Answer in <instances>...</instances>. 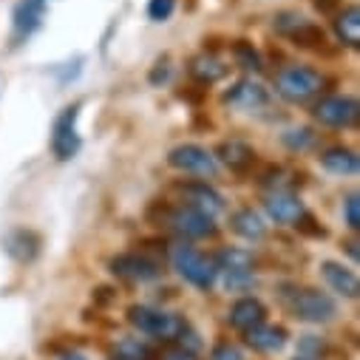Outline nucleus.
Listing matches in <instances>:
<instances>
[{
    "instance_id": "1",
    "label": "nucleus",
    "mask_w": 360,
    "mask_h": 360,
    "mask_svg": "<svg viewBox=\"0 0 360 360\" xmlns=\"http://www.w3.org/2000/svg\"><path fill=\"white\" fill-rule=\"evenodd\" d=\"M321 88H323V77L307 65H290L276 77L278 97H284L292 105H304V103L315 100L321 94Z\"/></svg>"
},
{
    "instance_id": "2",
    "label": "nucleus",
    "mask_w": 360,
    "mask_h": 360,
    "mask_svg": "<svg viewBox=\"0 0 360 360\" xmlns=\"http://www.w3.org/2000/svg\"><path fill=\"white\" fill-rule=\"evenodd\" d=\"M170 261H173V269L182 276L188 284H193L196 290H210L216 284V264L210 258H205L196 247L191 244H176L170 250Z\"/></svg>"
},
{
    "instance_id": "3",
    "label": "nucleus",
    "mask_w": 360,
    "mask_h": 360,
    "mask_svg": "<svg viewBox=\"0 0 360 360\" xmlns=\"http://www.w3.org/2000/svg\"><path fill=\"white\" fill-rule=\"evenodd\" d=\"M128 321L142 335H150V338H159V340H173V338H179V332L185 329L182 318H176L170 312H162V309H150V307L128 309Z\"/></svg>"
},
{
    "instance_id": "4",
    "label": "nucleus",
    "mask_w": 360,
    "mask_h": 360,
    "mask_svg": "<svg viewBox=\"0 0 360 360\" xmlns=\"http://www.w3.org/2000/svg\"><path fill=\"white\" fill-rule=\"evenodd\" d=\"M290 309L295 318L309 321V323H326L338 315L335 301L321 290H295L290 298Z\"/></svg>"
},
{
    "instance_id": "5",
    "label": "nucleus",
    "mask_w": 360,
    "mask_h": 360,
    "mask_svg": "<svg viewBox=\"0 0 360 360\" xmlns=\"http://www.w3.org/2000/svg\"><path fill=\"white\" fill-rule=\"evenodd\" d=\"M167 165L182 170V173H193V176H216L219 165L216 156L202 148V145H179L167 153Z\"/></svg>"
},
{
    "instance_id": "6",
    "label": "nucleus",
    "mask_w": 360,
    "mask_h": 360,
    "mask_svg": "<svg viewBox=\"0 0 360 360\" xmlns=\"http://www.w3.org/2000/svg\"><path fill=\"white\" fill-rule=\"evenodd\" d=\"M77 114L79 105L63 108V114L54 120V134H51V150L60 162H68L79 150V134H77Z\"/></svg>"
},
{
    "instance_id": "7",
    "label": "nucleus",
    "mask_w": 360,
    "mask_h": 360,
    "mask_svg": "<svg viewBox=\"0 0 360 360\" xmlns=\"http://www.w3.org/2000/svg\"><path fill=\"white\" fill-rule=\"evenodd\" d=\"M357 100L352 97H323L315 105V120L326 128H352L357 122Z\"/></svg>"
},
{
    "instance_id": "8",
    "label": "nucleus",
    "mask_w": 360,
    "mask_h": 360,
    "mask_svg": "<svg viewBox=\"0 0 360 360\" xmlns=\"http://www.w3.org/2000/svg\"><path fill=\"white\" fill-rule=\"evenodd\" d=\"M167 224L182 236V238H210L216 236V224L210 216H205L202 210H193V207H179L167 216Z\"/></svg>"
},
{
    "instance_id": "9",
    "label": "nucleus",
    "mask_w": 360,
    "mask_h": 360,
    "mask_svg": "<svg viewBox=\"0 0 360 360\" xmlns=\"http://www.w3.org/2000/svg\"><path fill=\"white\" fill-rule=\"evenodd\" d=\"M111 273L125 278V281H153L159 278V264L142 252H122L111 261Z\"/></svg>"
},
{
    "instance_id": "10",
    "label": "nucleus",
    "mask_w": 360,
    "mask_h": 360,
    "mask_svg": "<svg viewBox=\"0 0 360 360\" xmlns=\"http://www.w3.org/2000/svg\"><path fill=\"white\" fill-rule=\"evenodd\" d=\"M264 207H266L269 219H273L276 224H295L307 213L304 202L295 193H287V191H276L273 196H266Z\"/></svg>"
},
{
    "instance_id": "11",
    "label": "nucleus",
    "mask_w": 360,
    "mask_h": 360,
    "mask_svg": "<svg viewBox=\"0 0 360 360\" xmlns=\"http://www.w3.org/2000/svg\"><path fill=\"white\" fill-rule=\"evenodd\" d=\"M43 15H46V0H20L18 9H15V34L12 40L15 43H23L40 23H43Z\"/></svg>"
},
{
    "instance_id": "12",
    "label": "nucleus",
    "mask_w": 360,
    "mask_h": 360,
    "mask_svg": "<svg viewBox=\"0 0 360 360\" xmlns=\"http://www.w3.org/2000/svg\"><path fill=\"white\" fill-rule=\"evenodd\" d=\"M182 193H185L188 207L202 210V213L210 216V219L219 216V213L224 210V199H221V193H216L207 182H191V185L182 188Z\"/></svg>"
},
{
    "instance_id": "13",
    "label": "nucleus",
    "mask_w": 360,
    "mask_h": 360,
    "mask_svg": "<svg viewBox=\"0 0 360 360\" xmlns=\"http://www.w3.org/2000/svg\"><path fill=\"white\" fill-rule=\"evenodd\" d=\"M4 250H6L15 261L29 264V261H34L37 252H40V236L32 233V230H23V227H20V230H12V233L4 236Z\"/></svg>"
},
{
    "instance_id": "14",
    "label": "nucleus",
    "mask_w": 360,
    "mask_h": 360,
    "mask_svg": "<svg viewBox=\"0 0 360 360\" xmlns=\"http://www.w3.org/2000/svg\"><path fill=\"white\" fill-rule=\"evenodd\" d=\"M321 273H323L326 284H329L338 295H343V298H357L360 281H357V276L352 273V269H346V266H340V264H335V261H323V264H321Z\"/></svg>"
},
{
    "instance_id": "15",
    "label": "nucleus",
    "mask_w": 360,
    "mask_h": 360,
    "mask_svg": "<svg viewBox=\"0 0 360 360\" xmlns=\"http://www.w3.org/2000/svg\"><path fill=\"white\" fill-rule=\"evenodd\" d=\"M264 321H266V309H264V304L255 301V298H241V301H236L233 309H230V323H233L238 332H250V329L261 326Z\"/></svg>"
},
{
    "instance_id": "16",
    "label": "nucleus",
    "mask_w": 360,
    "mask_h": 360,
    "mask_svg": "<svg viewBox=\"0 0 360 360\" xmlns=\"http://www.w3.org/2000/svg\"><path fill=\"white\" fill-rule=\"evenodd\" d=\"M230 105H236V108H244V111H255V108H261V105H266V91L258 85V82H252V79H241V82H236V88H230V94L224 97Z\"/></svg>"
},
{
    "instance_id": "17",
    "label": "nucleus",
    "mask_w": 360,
    "mask_h": 360,
    "mask_svg": "<svg viewBox=\"0 0 360 360\" xmlns=\"http://www.w3.org/2000/svg\"><path fill=\"white\" fill-rule=\"evenodd\" d=\"M219 159L233 170V173H247L255 162V150L241 142V139H227L219 145Z\"/></svg>"
},
{
    "instance_id": "18",
    "label": "nucleus",
    "mask_w": 360,
    "mask_h": 360,
    "mask_svg": "<svg viewBox=\"0 0 360 360\" xmlns=\"http://www.w3.org/2000/svg\"><path fill=\"white\" fill-rule=\"evenodd\" d=\"M247 335V343L255 349V352H278L284 343H287V332L281 326H269V323H261Z\"/></svg>"
},
{
    "instance_id": "19",
    "label": "nucleus",
    "mask_w": 360,
    "mask_h": 360,
    "mask_svg": "<svg viewBox=\"0 0 360 360\" xmlns=\"http://www.w3.org/2000/svg\"><path fill=\"white\" fill-rule=\"evenodd\" d=\"M335 32L340 37V43L357 49L360 46V9L357 6H349L343 12L335 15Z\"/></svg>"
},
{
    "instance_id": "20",
    "label": "nucleus",
    "mask_w": 360,
    "mask_h": 360,
    "mask_svg": "<svg viewBox=\"0 0 360 360\" xmlns=\"http://www.w3.org/2000/svg\"><path fill=\"white\" fill-rule=\"evenodd\" d=\"M230 224H233V230H236L241 238H247V241H261V238L266 236L264 219H261L255 210H250V207L233 213V221H230Z\"/></svg>"
},
{
    "instance_id": "21",
    "label": "nucleus",
    "mask_w": 360,
    "mask_h": 360,
    "mask_svg": "<svg viewBox=\"0 0 360 360\" xmlns=\"http://www.w3.org/2000/svg\"><path fill=\"white\" fill-rule=\"evenodd\" d=\"M321 165L329 170V173H338V176H352L357 173V156L354 150L349 148H329L321 153Z\"/></svg>"
},
{
    "instance_id": "22",
    "label": "nucleus",
    "mask_w": 360,
    "mask_h": 360,
    "mask_svg": "<svg viewBox=\"0 0 360 360\" xmlns=\"http://www.w3.org/2000/svg\"><path fill=\"white\" fill-rule=\"evenodd\" d=\"M191 74H193L199 82L210 85V82H219V79L227 74V65H224L221 60L210 57V54H202V57H196V60L191 63Z\"/></svg>"
},
{
    "instance_id": "23",
    "label": "nucleus",
    "mask_w": 360,
    "mask_h": 360,
    "mask_svg": "<svg viewBox=\"0 0 360 360\" xmlns=\"http://www.w3.org/2000/svg\"><path fill=\"white\" fill-rule=\"evenodd\" d=\"M213 264H216V273H224V269H250V273H255L252 269L255 261L247 250H224L219 255V261H213Z\"/></svg>"
},
{
    "instance_id": "24",
    "label": "nucleus",
    "mask_w": 360,
    "mask_h": 360,
    "mask_svg": "<svg viewBox=\"0 0 360 360\" xmlns=\"http://www.w3.org/2000/svg\"><path fill=\"white\" fill-rule=\"evenodd\" d=\"M117 357L120 360H150V349L139 340V338H122L117 343Z\"/></svg>"
},
{
    "instance_id": "25",
    "label": "nucleus",
    "mask_w": 360,
    "mask_h": 360,
    "mask_svg": "<svg viewBox=\"0 0 360 360\" xmlns=\"http://www.w3.org/2000/svg\"><path fill=\"white\" fill-rule=\"evenodd\" d=\"M221 281L230 292H244L255 284V273H250V269H224L221 273Z\"/></svg>"
},
{
    "instance_id": "26",
    "label": "nucleus",
    "mask_w": 360,
    "mask_h": 360,
    "mask_svg": "<svg viewBox=\"0 0 360 360\" xmlns=\"http://www.w3.org/2000/svg\"><path fill=\"white\" fill-rule=\"evenodd\" d=\"M233 54H236L238 65H244V68H250V71H261V68H264L258 51H255L250 43H244V40H238V43L233 46Z\"/></svg>"
},
{
    "instance_id": "27",
    "label": "nucleus",
    "mask_w": 360,
    "mask_h": 360,
    "mask_svg": "<svg viewBox=\"0 0 360 360\" xmlns=\"http://www.w3.org/2000/svg\"><path fill=\"white\" fill-rule=\"evenodd\" d=\"M281 139H284V145H287L290 150H307V148L315 145V134H312L309 128H292V131H287Z\"/></svg>"
},
{
    "instance_id": "28",
    "label": "nucleus",
    "mask_w": 360,
    "mask_h": 360,
    "mask_svg": "<svg viewBox=\"0 0 360 360\" xmlns=\"http://www.w3.org/2000/svg\"><path fill=\"white\" fill-rule=\"evenodd\" d=\"M290 40H295L298 46H323V32L307 20L301 29H295V32L290 34Z\"/></svg>"
},
{
    "instance_id": "29",
    "label": "nucleus",
    "mask_w": 360,
    "mask_h": 360,
    "mask_svg": "<svg viewBox=\"0 0 360 360\" xmlns=\"http://www.w3.org/2000/svg\"><path fill=\"white\" fill-rule=\"evenodd\" d=\"M173 6H176V0H150L148 15H150V20H167L173 15Z\"/></svg>"
},
{
    "instance_id": "30",
    "label": "nucleus",
    "mask_w": 360,
    "mask_h": 360,
    "mask_svg": "<svg viewBox=\"0 0 360 360\" xmlns=\"http://www.w3.org/2000/svg\"><path fill=\"white\" fill-rule=\"evenodd\" d=\"M357 193H352L349 199H346V205H343V210H346V224L352 227V230H357L360 227V216H357Z\"/></svg>"
},
{
    "instance_id": "31",
    "label": "nucleus",
    "mask_w": 360,
    "mask_h": 360,
    "mask_svg": "<svg viewBox=\"0 0 360 360\" xmlns=\"http://www.w3.org/2000/svg\"><path fill=\"white\" fill-rule=\"evenodd\" d=\"M210 360H244V357H241V352H238L236 346H230V343H221V346H216V349H213Z\"/></svg>"
},
{
    "instance_id": "32",
    "label": "nucleus",
    "mask_w": 360,
    "mask_h": 360,
    "mask_svg": "<svg viewBox=\"0 0 360 360\" xmlns=\"http://www.w3.org/2000/svg\"><path fill=\"white\" fill-rule=\"evenodd\" d=\"M338 6H340L338 0H315V9H318V12H323V15H335V12H338Z\"/></svg>"
},
{
    "instance_id": "33",
    "label": "nucleus",
    "mask_w": 360,
    "mask_h": 360,
    "mask_svg": "<svg viewBox=\"0 0 360 360\" xmlns=\"http://www.w3.org/2000/svg\"><path fill=\"white\" fill-rule=\"evenodd\" d=\"M162 360H196V357H193V352H185V349H173V352H167Z\"/></svg>"
},
{
    "instance_id": "34",
    "label": "nucleus",
    "mask_w": 360,
    "mask_h": 360,
    "mask_svg": "<svg viewBox=\"0 0 360 360\" xmlns=\"http://www.w3.org/2000/svg\"><path fill=\"white\" fill-rule=\"evenodd\" d=\"M159 79H167V68H162V63H159V68L150 74V82H159Z\"/></svg>"
},
{
    "instance_id": "35",
    "label": "nucleus",
    "mask_w": 360,
    "mask_h": 360,
    "mask_svg": "<svg viewBox=\"0 0 360 360\" xmlns=\"http://www.w3.org/2000/svg\"><path fill=\"white\" fill-rule=\"evenodd\" d=\"M63 360H85V354H77V352H71V354H65Z\"/></svg>"
},
{
    "instance_id": "36",
    "label": "nucleus",
    "mask_w": 360,
    "mask_h": 360,
    "mask_svg": "<svg viewBox=\"0 0 360 360\" xmlns=\"http://www.w3.org/2000/svg\"><path fill=\"white\" fill-rule=\"evenodd\" d=\"M298 360H309V357H298Z\"/></svg>"
}]
</instances>
